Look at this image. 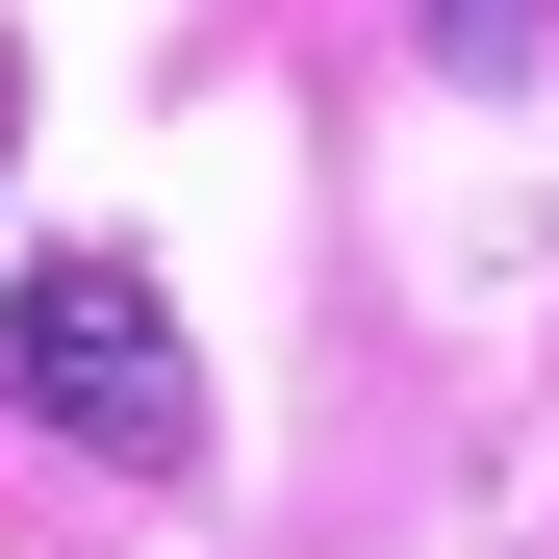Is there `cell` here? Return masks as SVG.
I'll return each mask as SVG.
<instances>
[{
	"mask_svg": "<svg viewBox=\"0 0 559 559\" xmlns=\"http://www.w3.org/2000/svg\"><path fill=\"white\" fill-rule=\"evenodd\" d=\"M0 382H26V432H76V457H204V356H178V306H153V254H26L0 280Z\"/></svg>",
	"mask_w": 559,
	"mask_h": 559,
	"instance_id": "6da1fadb",
	"label": "cell"
},
{
	"mask_svg": "<svg viewBox=\"0 0 559 559\" xmlns=\"http://www.w3.org/2000/svg\"><path fill=\"white\" fill-rule=\"evenodd\" d=\"M0 128H26V76H0Z\"/></svg>",
	"mask_w": 559,
	"mask_h": 559,
	"instance_id": "3957f363",
	"label": "cell"
},
{
	"mask_svg": "<svg viewBox=\"0 0 559 559\" xmlns=\"http://www.w3.org/2000/svg\"><path fill=\"white\" fill-rule=\"evenodd\" d=\"M432 51H457V76H509V51H534V0H432Z\"/></svg>",
	"mask_w": 559,
	"mask_h": 559,
	"instance_id": "7a4b0ae2",
	"label": "cell"
}]
</instances>
